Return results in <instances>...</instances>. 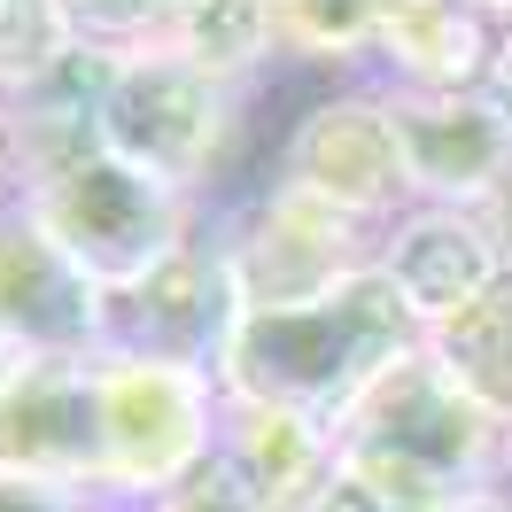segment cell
<instances>
[{
    "label": "cell",
    "mask_w": 512,
    "mask_h": 512,
    "mask_svg": "<svg viewBox=\"0 0 512 512\" xmlns=\"http://www.w3.org/2000/svg\"><path fill=\"white\" fill-rule=\"evenodd\" d=\"M0 512H117V505H101V497H70V489H47V481L0 474Z\"/></svg>",
    "instance_id": "cell-19"
},
{
    "label": "cell",
    "mask_w": 512,
    "mask_h": 512,
    "mask_svg": "<svg viewBox=\"0 0 512 512\" xmlns=\"http://www.w3.org/2000/svg\"><path fill=\"white\" fill-rule=\"evenodd\" d=\"M334 443H342V481L412 512H466L512 489V427L481 412L427 342L357 396Z\"/></svg>",
    "instance_id": "cell-2"
},
{
    "label": "cell",
    "mask_w": 512,
    "mask_h": 512,
    "mask_svg": "<svg viewBox=\"0 0 512 512\" xmlns=\"http://www.w3.org/2000/svg\"><path fill=\"white\" fill-rule=\"evenodd\" d=\"M404 125L412 202L474 210L512 171V109L497 94H388Z\"/></svg>",
    "instance_id": "cell-11"
},
{
    "label": "cell",
    "mask_w": 512,
    "mask_h": 512,
    "mask_svg": "<svg viewBox=\"0 0 512 512\" xmlns=\"http://www.w3.org/2000/svg\"><path fill=\"white\" fill-rule=\"evenodd\" d=\"M0 474L47 481L70 497H101V350L8 365V381H0Z\"/></svg>",
    "instance_id": "cell-8"
},
{
    "label": "cell",
    "mask_w": 512,
    "mask_h": 512,
    "mask_svg": "<svg viewBox=\"0 0 512 512\" xmlns=\"http://www.w3.org/2000/svg\"><path fill=\"white\" fill-rule=\"evenodd\" d=\"M249 86H225L210 70L179 63V55H117L109 94H101V148L132 171H148L171 194L218 187V171L241 156V125H249Z\"/></svg>",
    "instance_id": "cell-4"
},
{
    "label": "cell",
    "mask_w": 512,
    "mask_h": 512,
    "mask_svg": "<svg viewBox=\"0 0 512 512\" xmlns=\"http://www.w3.org/2000/svg\"><path fill=\"white\" fill-rule=\"evenodd\" d=\"M419 342H427L419 311L373 264V272L342 280L319 303L241 311L210 373H218L225 404H272V412H303V419L342 427L357 396L381 381L404 350H419Z\"/></svg>",
    "instance_id": "cell-1"
},
{
    "label": "cell",
    "mask_w": 512,
    "mask_h": 512,
    "mask_svg": "<svg viewBox=\"0 0 512 512\" xmlns=\"http://www.w3.org/2000/svg\"><path fill=\"white\" fill-rule=\"evenodd\" d=\"M474 218L489 225V241H497V256H505V272H512V171L474 202Z\"/></svg>",
    "instance_id": "cell-20"
},
{
    "label": "cell",
    "mask_w": 512,
    "mask_h": 512,
    "mask_svg": "<svg viewBox=\"0 0 512 512\" xmlns=\"http://www.w3.org/2000/svg\"><path fill=\"white\" fill-rule=\"evenodd\" d=\"M241 319V295L225 272V249L210 218L187 249H171L132 295H109V350L140 357H179V365H218L225 334Z\"/></svg>",
    "instance_id": "cell-9"
},
{
    "label": "cell",
    "mask_w": 512,
    "mask_h": 512,
    "mask_svg": "<svg viewBox=\"0 0 512 512\" xmlns=\"http://www.w3.org/2000/svg\"><path fill=\"white\" fill-rule=\"evenodd\" d=\"M311 512H412V505H388V497H373V489H357V481L334 474V489H326Z\"/></svg>",
    "instance_id": "cell-21"
},
{
    "label": "cell",
    "mask_w": 512,
    "mask_h": 512,
    "mask_svg": "<svg viewBox=\"0 0 512 512\" xmlns=\"http://www.w3.org/2000/svg\"><path fill=\"white\" fill-rule=\"evenodd\" d=\"M16 210H24L101 295H132L163 256L187 249L194 233H202V218H210V202L156 187L148 171L117 163L101 140L78 148V156H55V163H39V171H24Z\"/></svg>",
    "instance_id": "cell-3"
},
{
    "label": "cell",
    "mask_w": 512,
    "mask_h": 512,
    "mask_svg": "<svg viewBox=\"0 0 512 512\" xmlns=\"http://www.w3.org/2000/svg\"><path fill=\"white\" fill-rule=\"evenodd\" d=\"M8 365H16V357H8V350H0V381H8Z\"/></svg>",
    "instance_id": "cell-23"
},
{
    "label": "cell",
    "mask_w": 512,
    "mask_h": 512,
    "mask_svg": "<svg viewBox=\"0 0 512 512\" xmlns=\"http://www.w3.org/2000/svg\"><path fill=\"white\" fill-rule=\"evenodd\" d=\"M272 39L288 70H365L373 63V8H303L272 0Z\"/></svg>",
    "instance_id": "cell-16"
},
{
    "label": "cell",
    "mask_w": 512,
    "mask_h": 512,
    "mask_svg": "<svg viewBox=\"0 0 512 512\" xmlns=\"http://www.w3.org/2000/svg\"><path fill=\"white\" fill-rule=\"evenodd\" d=\"M225 450L256 474L272 512H311L342 474L334 427L303 412H272V404H225Z\"/></svg>",
    "instance_id": "cell-14"
},
{
    "label": "cell",
    "mask_w": 512,
    "mask_h": 512,
    "mask_svg": "<svg viewBox=\"0 0 512 512\" xmlns=\"http://www.w3.org/2000/svg\"><path fill=\"white\" fill-rule=\"evenodd\" d=\"M466 512H512V489L505 497H481V505H466Z\"/></svg>",
    "instance_id": "cell-22"
},
{
    "label": "cell",
    "mask_w": 512,
    "mask_h": 512,
    "mask_svg": "<svg viewBox=\"0 0 512 512\" xmlns=\"http://www.w3.org/2000/svg\"><path fill=\"white\" fill-rule=\"evenodd\" d=\"M264 179L357 225H388L396 210H412V163H404V125L388 86L350 78L288 109Z\"/></svg>",
    "instance_id": "cell-6"
},
{
    "label": "cell",
    "mask_w": 512,
    "mask_h": 512,
    "mask_svg": "<svg viewBox=\"0 0 512 512\" xmlns=\"http://www.w3.org/2000/svg\"><path fill=\"white\" fill-rule=\"evenodd\" d=\"M78 47V8L63 0H0V101L32 94Z\"/></svg>",
    "instance_id": "cell-17"
},
{
    "label": "cell",
    "mask_w": 512,
    "mask_h": 512,
    "mask_svg": "<svg viewBox=\"0 0 512 512\" xmlns=\"http://www.w3.org/2000/svg\"><path fill=\"white\" fill-rule=\"evenodd\" d=\"M373 264L396 280V295L419 311V326L458 319L466 303H481V295L505 280V256L489 241V225H481L474 210H450V202L396 210V218L381 225V256H373Z\"/></svg>",
    "instance_id": "cell-12"
},
{
    "label": "cell",
    "mask_w": 512,
    "mask_h": 512,
    "mask_svg": "<svg viewBox=\"0 0 512 512\" xmlns=\"http://www.w3.org/2000/svg\"><path fill=\"white\" fill-rule=\"evenodd\" d=\"M427 350L443 357V373L466 388L497 427H512V272L481 295V303H466L458 319L427 326Z\"/></svg>",
    "instance_id": "cell-15"
},
{
    "label": "cell",
    "mask_w": 512,
    "mask_h": 512,
    "mask_svg": "<svg viewBox=\"0 0 512 512\" xmlns=\"http://www.w3.org/2000/svg\"><path fill=\"white\" fill-rule=\"evenodd\" d=\"M225 443V388L210 365L101 350V497L140 512Z\"/></svg>",
    "instance_id": "cell-5"
},
{
    "label": "cell",
    "mask_w": 512,
    "mask_h": 512,
    "mask_svg": "<svg viewBox=\"0 0 512 512\" xmlns=\"http://www.w3.org/2000/svg\"><path fill=\"white\" fill-rule=\"evenodd\" d=\"M140 512H272V505H264L256 474H249V466H241V458L218 443V450H202L187 474L163 489V497H148Z\"/></svg>",
    "instance_id": "cell-18"
},
{
    "label": "cell",
    "mask_w": 512,
    "mask_h": 512,
    "mask_svg": "<svg viewBox=\"0 0 512 512\" xmlns=\"http://www.w3.org/2000/svg\"><path fill=\"white\" fill-rule=\"evenodd\" d=\"M505 16L489 8H373V86L388 94H489Z\"/></svg>",
    "instance_id": "cell-13"
},
{
    "label": "cell",
    "mask_w": 512,
    "mask_h": 512,
    "mask_svg": "<svg viewBox=\"0 0 512 512\" xmlns=\"http://www.w3.org/2000/svg\"><path fill=\"white\" fill-rule=\"evenodd\" d=\"M0 350L8 357H94V350H109V295L24 210L0 218Z\"/></svg>",
    "instance_id": "cell-10"
},
{
    "label": "cell",
    "mask_w": 512,
    "mask_h": 512,
    "mask_svg": "<svg viewBox=\"0 0 512 512\" xmlns=\"http://www.w3.org/2000/svg\"><path fill=\"white\" fill-rule=\"evenodd\" d=\"M210 233L225 249V272H233V295L241 311H295V303H319L342 280L373 272L381 256V225L334 218L319 202H303L288 187H264L210 210Z\"/></svg>",
    "instance_id": "cell-7"
}]
</instances>
